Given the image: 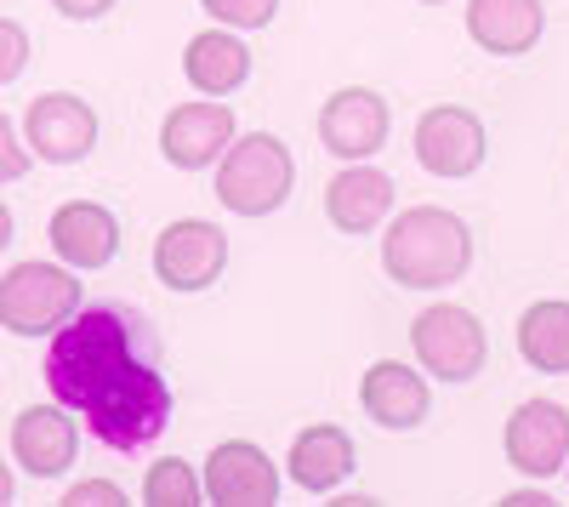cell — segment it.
<instances>
[{"label":"cell","instance_id":"cell-26","mask_svg":"<svg viewBox=\"0 0 569 507\" xmlns=\"http://www.w3.org/2000/svg\"><path fill=\"white\" fill-rule=\"evenodd\" d=\"M52 7L69 18V23H98V18H109L120 0H52Z\"/></svg>","mask_w":569,"mask_h":507},{"label":"cell","instance_id":"cell-15","mask_svg":"<svg viewBox=\"0 0 569 507\" xmlns=\"http://www.w3.org/2000/svg\"><path fill=\"white\" fill-rule=\"evenodd\" d=\"M12 456L29 479H63L80 456V428L69 405H29L12 422Z\"/></svg>","mask_w":569,"mask_h":507},{"label":"cell","instance_id":"cell-30","mask_svg":"<svg viewBox=\"0 0 569 507\" xmlns=\"http://www.w3.org/2000/svg\"><path fill=\"white\" fill-rule=\"evenodd\" d=\"M421 7H445V0H421Z\"/></svg>","mask_w":569,"mask_h":507},{"label":"cell","instance_id":"cell-31","mask_svg":"<svg viewBox=\"0 0 569 507\" xmlns=\"http://www.w3.org/2000/svg\"><path fill=\"white\" fill-rule=\"evenodd\" d=\"M563 479H569V463H563Z\"/></svg>","mask_w":569,"mask_h":507},{"label":"cell","instance_id":"cell-24","mask_svg":"<svg viewBox=\"0 0 569 507\" xmlns=\"http://www.w3.org/2000/svg\"><path fill=\"white\" fill-rule=\"evenodd\" d=\"M29 166H34V155H29V143H23V131L0 115V182H23Z\"/></svg>","mask_w":569,"mask_h":507},{"label":"cell","instance_id":"cell-7","mask_svg":"<svg viewBox=\"0 0 569 507\" xmlns=\"http://www.w3.org/2000/svg\"><path fill=\"white\" fill-rule=\"evenodd\" d=\"M23 143L46 166H80L98 149V109L80 91H40L23 109Z\"/></svg>","mask_w":569,"mask_h":507},{"label":"cell","instance_id":"cell-8","mask_svg":"<svg viewBox=\"0 0 569 507\" xmlns=\"http://www.w3.org/2000/svg\"><path fill=\"white\" fill-rule=\"evenodd\" d=\"M485 155H490V131L467 103H433L416 120V160L427 177L461 182L485 166Z\"/></svg>","mask_w":569,"mask_h":507},{"label":"cell","instance_id":"cell-27","mask_svg":"<svg viewBox=\"0 0 569 507\" xmlns=\"http://www.w3.org/2000/svg\"><path fill=\"white\" fill-rule=\"evenodd\" d=\"M507 507H541V501H552L547 490H512V496H501Z\"/></svg>","mask_w":569,"mask_h":507},{"label":"cell","instance_id":"cell-2","mask_svg":"<svg viewBox=\"0 0 569 507\" xmlns=\"http://www.w3.org/2000/svg\"><path fill=\"white\" fill-rule=\"evenodd\" d=\"M472 268V228L450 206H410L382 235V274L405 291H450Z\"/></svg>","mask_w":569,"mask_h":507},{"label":"cell","instance_id":"cell-28","mask_svg":"<svg viewBox=\"0 0 569 507\" xmlns=\"http://www.w3.org/2000/svg\"><path fill=\"white\" fill-rule=\"evenodd\" d=\"M12 496H18V479H12V468H7V463H0V507H7Z\"/></svg>","mask_w":569,"mask_h":507},{"label":"cell","instance_id":"cell-21","mask_svg":"<svg viewBox=\"0 0 569 507\" xmlns=\"http://www.w3.org/2000/svg\"><path fill=\"white\" fill-rule=\"evenodd\" d=\"M206 501V479L194 463L182 456H154L142 474V507H200Z\"/></svg>","mask_w":569,"mask_h":507},{"label":"cell","instance_id":"cell-20","mask_svg":"<svg viewBox=\"0 0 569 507\" xmlns=\"http://www.w3.org/2000/svg\"><path fill=\"white\" fill-rule=\"evenodd\" d=\"M518 354L541 377H569V302L541 297L518 314Z\"/></svg>","mask_w":569,"mask_h":507},{"label":"cell","instance_id":"cell-22","mask_svg":"<svg viewBox=\"0 0 569 507\" xmlns=\"http://www.w3.org/2000/svg\"><path fill=\"white\" fill-rule=\"evenodd\" d=\"M200 7L222 29H268L273 12H279V0H200Z\"/></svg>","mask_w":569,"mask_h":507},{"label":"cell","instance_id":"cell-19","mask_svg":"<svg viewBox=\"0 0 569 507\" xmlns=\"http://www.w3.org/2000/svg\"><path fill=\"white\" fill-rule=\"evenodd\" d=\"M182 74L206 98H233L251 80V46L240 40V29H200L182 52Z\"/></svg>","mask_w":569,"mask_h":507},{"label":"cell","instance_id":"cell-23","mask_svg":"<svg viewBox=\"0 0 569 507\" xmlns=\"http://www.w3.org/2000/svg\"><path fill=\"white\" fill-rule=\"evenodd\" d=\"M29 69V29L18 18H0V86H12Z\"/></svg>","mask_w":569,"mask_h":507},{"label":"cell","instance_id":"cell-12","mask_svg":"<svg viewBox=\"0 0 569 507\" xmlns=\"http://www.w3.org/2000/svg\"><path fill=\"white\" fill-rule=\"evenodd\" d=\"M359 405L376 428L388 434H410L427 422L433 410V388H427V371L421 365H405V359H376L370 371L359 377Z\"/></svg>","mask_w":569,"mask_h":507},{"label":"cell","instance_id":"cell-6","mask_svg":"<svg viewBox=\"0 0 569 507\" xmlns=\"http://www.w3.org/2000/svg\"><path fill=\"white\" fill-rule=\"evenodd\" d=\"M228 268V235L211 222V217H177L160 228L154 240V274L160 286L177 291V297H194V291H211Z\"/></svg>","mask_w":569,"mask_h":507},{"label":"cell","instance_id":"cell-17","mask_svg":"<svg viewBox=\"0 0 569 507\" xmlns=\"http://www.w3.org/2000/svg\"><path fill=\"white\" fill-rule=\"evenodd\" d=\"M359 468V445L348 428L337 422H313L291 439V456H284V479L308 496H337L342 479H353Z\"/></svg>","mask_w":569,"mask_h":507},{"label":"cell","instance_id":"cell-29","mask_svg":"<svg viewBox=\"0 0 569 507\" xmlns=\"http://www.w3.org/2000/svg\"><path fill=\"white\" fill-rule=\"evenodd\" d=\"M12 246V206H0V251Z\"/></svg>","mask_w":569,"mask_h":507},{"label":"cell","instance_id":"cell-11","mask_svg":"<svg viewBox=\"0 0 569 507\" xmlns=\"http://www.w3.org/2000/svg\"><path fill=\"white\" fill-rule=\"evenodd\" d=\"M206 501L211 507H273L279 501V468L251 439H228L206 456Z\"/></svg>","mask_w":569,"mask_h":507},{"label":"cell","instance_id":"cell-18","mask_svg":"<svg viewBox=\"0 0 569 507\" xmlns=\"http://www.w3.org/2000/svg\"><path fill=\"white\" fill-rule=\"evenodd\" d=\"M467 34L490 58H525L547 34L541 0H467Z\"/></svg>","mask_w":569,"mask_h":507},{"label":"cell","instance_id":"cell-14","mask_svg":"<svg viewBox=\"0 0 569 507\" xmlns=\"http://www.w3.org/2000/svg\"><path fill=\"white\" fill-rule=\"evenodd\" d=\"M393 177L370 160H348L337 177L325 182V217L337 235H376L388 217H393Z\"/></svg>","mask_w":569,"mask_h":507},{"label":"cell","instance_id":"cell-13","mask_svg":"<svg viewBox=\"0 0 569 507\" xmlns=\"http://www.w3.org/2000/svg\"><path fill=\"white\" fill-rule=\"evenodd\" d=\"M233 115L222 98H200V103H177L160 126V155L177 171H206L222 160V149L233 143Z\"/></svg>","mask_w":569,"mask_h":507},{"label":"cell","instance_id":"cell-9","mask_svg":"<svg viewBox=\"0 0 569 507\" xmlns=\"http://www.w3.org/2000/svg\"><path fill=\"white\" fill-rule=\"evenodd\" d=\"M393 131V109L382 91L370 86H342L330 91L325 109H319V143L337 155V160H376Z\"/></svg>","mask_w":569,"mask_h":507},{"label":"cell","instance_id":"cell-3","mask_svg":"<svg viewBox=\"0 0 569 507\" xmlns=\"http://www.w3.org/2000/svg\"><path fill=\"white\" fill-rule=\"evenodd\" d=\"M291 189H297V160H291V143L273 131L233 137L217 160V200L233 217H268L291 200Z\"/></svg>","mask_w":569,"mask_h":507},{"label":"cell","instance_id":"cell-16","mask_svg":"<svg viewBox=\"0 0 569 507\" xmlns=\"http://www.w3.org/2000/svg\"><path fill=\"white\" fill-rule=\"evenodd\" d=\"M46 240H52L58 262H69L80 274H98L120 251V217L98 200H63L52 211V222H46Z\"/></svg>","mask_w":569,"mask_h":507},{"label":"cell","instance_id":"cell-25","mask_svg":"<svg viewBox=\"0 0 569 507\" xmlns=\"http://www.w3.org/2000/svg\"><path fill=\"white\" fill-rule=\"evenodd\" d=\"M63 507H126V490H120V485H109V479L69 485V490H63Z\"/></svg>","mask_w":569,"mask_h":507},{"label":"cell","instance_id":"cell-1","mask_svg":"<svg viewBox=\"0 0 569 507\" xmlns=\"http://www.w3.org/2000/svg\"><path fill=\"white\" fill-rule=\"evenodd\" d=\"M46 388L80 410L109 450L137 456L171 428V388L149 319L120 302L80 308L63 331L46 337Z\"/></svg>","mask_w":569,"mask_h":507},{"label":"cell","instance_id":"cell-10","mask_svg":"<svg viewBox=\"0 0 569 507\" xmlns=\"http://www.w3.org/2000/svg\"><path fill=\"white\" fill-rule=\"evenodd\" d=\"M501 450L525 479H558L569 463V410L558 399H525L501 428Z\"/></svg>","mask_w":569,"mask_h":507},{"label":"cell","instance_id":"cell-5","mask_svg":"<svg viewBox=\"0 0 569 507\" xmlns=\"http://www.w3.org/2000/svg\"><path fill=\"white\" fill-rule=\"evenodd\" d=\"M410 354L433 382H472L490 359V331L485 319L461 302H427L410 319Z\"/></svg>","mask_w":569,"mask_h":507},{"label":"cell","instance_id":"cell-4","mask_svg":"<svg viewBox=\"0 0 569 507\" xmlns=\"http://www.w3.org/2000/svg\"><path fill=\"white\" fill-rule=\"evenodd\" d=\"M86 308L80 268L69 262H12L0 274V331L12 337H52Z\"/></svg>","mask_w":569,"mask_h":507}]
</instances>
